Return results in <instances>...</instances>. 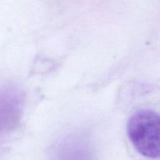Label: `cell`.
<instances>
[{"label": "cell", "instance_id": "cell-1", "mask_svg": "<svg viewBox=\"0 0 160 160\" xmlns=\"http://www.w3.org/2000/svg\"><path fill=\"white\" fill-rule=\"evenodd\" d=\"M159 116L150 109L134 112L128 122L127 131L137 152L148 158L159 157Z\"/></svg>", "mask_w": 160, "mask_h": 160}]
</instances>
